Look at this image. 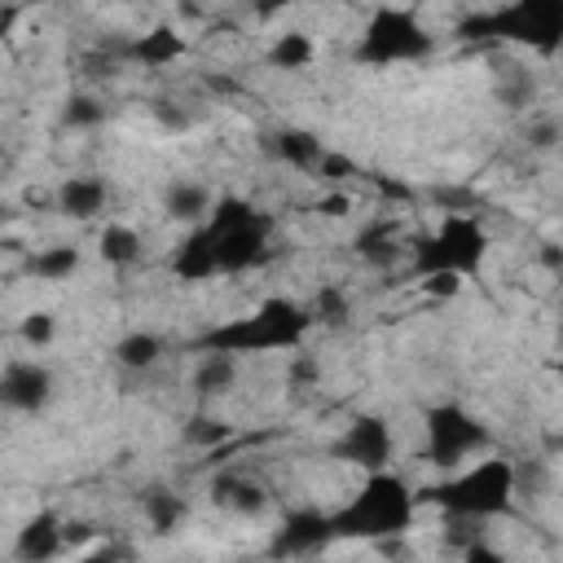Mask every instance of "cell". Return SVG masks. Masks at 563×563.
Listing matches in <instances>:
<instances>
[{"instance_id": "obj_1", "label": "cell", "mask_w": 563, "mask_h": 563, "mask_svg": "<svg viewBox=\"0 0 563 563\" xmlns=\"http://www.w3.org/2000/svg\"><path fill=\"white\" fill-rule=\"evenodd\" d=\"M413 519V493L400 475L391 471H374L365 479V488L352 497V506H343L339 515H330V532L334 537H400Z\"/></svg>"}, {"instance_id": "obj_2", "label": "cell", "mask_w": 563, "mask_h": 563, "mask_svg": "<svg viewBox=\"0 0 563 563\" xmlns=\"http://www.w3.org/2000/svg\"><path fill=\"white\" fill-rule=\"evenodd\" d=\"M312 317L295 299H264L255 317H242L211 334L216 352H268V347H295L308 334Z\"/></svg>"}, {"instance_id": "obj_3", "label": "cell", "mask_w": 563, "mask_h": 563, "mask_svg": "<svg viewBox=\"0 0 563 563\" xmlns=\"http://www.w3.org/2000/svg\"><path fill=\"white\" fill-rule=\"evenodd\" d=\"M431 497L440 506H449L457 519H484V515H501L515 497V479H510V462L506 457H484L471 471H462L457 479L431 488Z\"/></svg>"}, {"instance_id": "obj_4", "label": "cell", "mask_w": 563, "mask_h": 563, "mask_svg": "<svg viewBox=\"0 0 563 563\" xmlns=\"http://www.w3.org/2000/svg\"><path fill=\"white\" fill-rule=\"evenodd\" d=\"M484 251H488V238L479 229L475 216H449L431 238L418 242L413 260L418 268L431 277V273H453V277H471L479 264H484Z\"/></svg>"}, {"instance_id": "obj_5", "label": "cell", "mask_w": 563, "mask_h": 563, "mask_svg": "<svg viewBox=\"0 0 563 563\" xmlns=\"http://www.w3.org/2000/svg\"><path fill=\"white\" fill-rule=\"evenodd\" d=\"M488 427L471 418L462 405H435L427 409V457L435 466H457L462 457L479 453L488 444Z\"/></svg>"}, {"instance_id": "obj_6", "label": "cell", "mask_w": 563, "mask_h": 563, "mask_svg": "<svg viewBox=\"0 0 563 563\" xmlns=\"http://www.w3.org/2000/svg\"><path fill=\"white\" fill-rule=\"evenodd\" d=\"M422 53H431V35L405 9L374 13V22H369V31L356 48V57H365V62H409V57H422Z\"/></svg>"}, {"instance_id": "obj_7", "label": "cell", "mask_w": 563, "mask_h": 563, "mask_svg": "<svg viewBox=\"0 0 563 563\" xmlns=\"http://www.w3.org/2000/svg\"><path fill=\"white\" fill-rule=\"evenodd\" d=\"M211 233H216V268L220 273H242V268H255L268 260V216H260V211L246 224L211 229Z\"/></svg>"}, {"instance_id": "obj_8", "label": "cell", "mask_w": 563, "mask_h": 563, "mask_svg": "<svg viewBox=\"0 0 563 563\" xmlns=\"http://www.w3.org/2000/svg\"><path fill=\"white\" fill-rule=\"evenodd\" d=\"M334 453H339L343 462L361 466L365 475L387 471V462H391V427H387L383 418H374V413H361V418L347 422V431L339 435Z\"/></svg>"}, {"instance_id": "obj_9", "label": "cell", "mask_w": 563, "mask_h": 563, "mask_svg": "<svg viewBox=\"0 0 563 563\" xmlns=\"http://www.w3.org/2000/svg\"><path fill=\"white\" fill-rule=\"evenodd\" d=\"M53 400V369L40 361H9L0 369V409L40 413Z\"/></svg>"}, {"instance_id": "obj_10", "label": "cell", "mask_w": 563, "mask_h": 563, "mask_svg": "<svg viewBox=\"0 0 563 563\" xmlns=\"http://www.w3.org/2000/svg\"><path fill=\"white\" fill-rule=\"evenodd\" d=\"M211 501L229 515H242V519H260L268 510V488L242 471H220L211 479Z\"/></svg>"}, {"instance_id": "obj_11", "label": "cell", "mask_w": 563, "mask_h": 563, "mask_svg": "<svg viewBox=\"0 0 563 563\" xmlns=\"http://www.w3.org/2000/svg\"><path fill=\"white\" fill-rule=\"evenodd\" d=\"M57 554H62V519L53 510H35L13 537V559L18 563H53Z\"/></svg>"}, {"instance_id": "obj_12", "label": "cell", "mask_w": 563, "mask_h": 563, "mask_svg": "<svg viewBox=\"0 0 563 563\" xmlns=\"http://www.w3.org/2000/svg\"><path fill=\"white\" fill-rule=\"evenodd\" d=\"M260 150H264L268 158L286 163V167H299V172H312V167H317V158L325 154L321 136H317V132H308V128H273V132H264V136H260Z\"/></svg>"}, {"instance_id": "obj_13", "label": "cell", "mask_w": 563, "mask_h": 563, "mask_svg": "<svg viewBox=\"0 0 563 563\" xmlns=\"http://www.w3.org/2000/svg\"><path fill=\"white\" fill-rule=\"evenodd\" d=\"M106 198H110V189L101 176H66L53 194V207L70 220H92L106 211Z\"/></svg>"}, {"instance_id": "obj_14", "label": "cell", "mask_w": 563, "mask_h": 563, "mask_svg": "<svg viewBox=\"0 0 563 563\" xmlns=\"http://www.w3.org/2000/svg\"><path fill=\"white\" fill-rule=\"evenodd\" d=\"M330 537H334L330 532V515H321V510H295V515H286V523L277 532V554H308V550H317Z\"/></svg>"}, {"instance_id": "obj_15", "label": "cell", "mask_w": 563, "mask_h": 563, "mask_svg": "<svg viewBox=\"0 0 563 563\" xmlns=\"http://www.w3.org/2000/svg\"><path fill=\"white\" fill-rule=\"evenodd\" d=\"M141 515H145V523H150L158 537H172V532L189 519V501H185L176 488H167V484H150V488L141 493Z\"/></svg>"}, {"instance_id": "obj_16", "label": "cell", "mask_w": 563, "mask_h": 563, "mask_svg": "<svg viewBox=\"0 0 563 563\" xmlns=\"http://www.w3.org/2000/svg\"><path fill=\"white\" fill-rule=\"evenodd\" d=\"M211 189L202 185V180H185V176H176V180H167L163 185V211L172 216V220H185V224H198L202 216H211Z\"/></svg>"}, {"instance_id": "obj_17", "label": "cell", "mask_w": 563, "mask_h": 563, "mask_svg": "<svg viewBox=\"0 0 563 563\" xmlns=\"http://www.w3.org/2000/svg\"><path fill=\"white\" fill-rule=\"evenodd\" d=\"M172 268H176L185 282H202V277L220 273V268H216V233H211L207 224H202V229H194V233L180 242V251H176Z\"/></svg>"}, {"instance_id": "obj_18", "label": "cell", "mask_w": 563, "mask_h": 563, "mask_svg": "<svg viewBox=\"0 0 563 563\" xmlns=\"http://www.w3.org/2000/svg\"><path fill=\"white\" fill-rule=\"evenodd\" d=\"M233 383H238V356L207 347L194 365V391L198 396H224V391H233Z\"/></svg>"}, {"instance_id": "obj_19", "label": "cell", "mask_w": 563, "mask_h": 563, "mask_svg": "<svg viewBox=\"0 0 563 563\" xmlns=\"http://www.w3.org/2000/svg\"><path fill=\"white\" fill-rule=\"evenodd\" d=\"M114 361H119L123 369H132V374L154 369V365L163 361V339H158L154 330H128V334L114 343Z\"/></svg>"}, {"instance_id": "obj_20", "label": "cell", "mask_w": 563, "mask_h": 563, "mask_svg": "<svg viewBox=\"0 0 563 563\" xmlns=\"http://www.w3.org/2000/svg\"><path fill=\"white\" fill-rule=\"evenodd\" d=\"M141 233L132 229V224H106L101 229V238H97V255L110 264V268H128V264H136L141 260Z\"/></svg>"}, {"instance_id": "obj_21", "label": "cell", "mask_w": 563, "mask_h": 563, "mask_svg": "<svg viewBox=\"0 0 563 563\" xmlns=\"http://www.w3.org/2000/svg\"><path fill=\"white\" fill-rule=\"evenodd\" d=\"M79 264H84L79 246H70V242H57V246H44V251H35L26 268H31L40 282H66V277H75V273H79Z\"/></svg>"}, {"instance_id": "obj_22", "label": "cell", "mask_w": 563, "mask_h": 563, "mask_svg": "<svg viewBox=\"0 0 563 563\" xmlns=\"http://www.w3.org/2000/svg\"><path fill=\"white\" fill-rule=\"evenodd\" d=\"M185 53V40L172 31V26H154L150 35H141L136 44H132V57H141L145 66H167V62H176Z\"/></svg>"}, {"instance_id": "obj_23", "label": "cell", "mask_w": 563, "mask_h": 563, "mask_svg": "<svg viewBox=\"0 0 563 563\" xmlns=\"http://www.w3.org/2000/svg\"><path fill=\"white\" fill-rule=\"evenodd\" d=\"M312 57H317V44H312V35H303V31H282V35L268 44V62L282 66V70H303Z\"/></svg>"}, {"instance_id": "obj_24", "label": "cell", "mask_w": 563, "mask_h": 563, "mask_svg": "<svg viewBox=\"0 0 563 563\" xmlns=\"http://www.w3.org/2000/svg\"><path fill=\"white\" fill-rule=\"evenodd\" d=\"M106 123V101L101 97H92V92H70L66 101H62V128H70V132H92V128H101Z\"/></svg>"}, {"instance_id": "obj_25", "label": "cell", "mask_w": 563, "mask_h": 563, "mask_svg": "<svg viewBox=\"0 0 563 563\" xmlns=\"http://www.w3.org/2000/svg\"><path fill=\"white\" fill-rule=\"evenodd\" d=\"M308 317H312L317 325H325V330L347 325V321H352V299H347V290H343V286H317V299H312Z\"/></svg>"}, {"instance_id": "obj_26", "label": "cell", "mask_w": 563, "mask_h": 563, "mask_svg": "<svg viewBox=\"0 0 563 563\" xmlns=\"http://www.w3.org/2000/svg\"><path fill=\"white\" fill-rule=\"evenodd\" d=\"M356 251H361V260L365 264H374V268H391L405 251H400V242L391 238V229L387 224H374V229H365L361 238H356Z\"/></svg>"}, {"instance_id": "obj_27", "label": "cell", "mask_w": 563, "mask_h": 563, "mask_svg": "<svg viewBox=\"0 0 563 563\" xmlns=\"http://www.w3.org/2000/svg\"><path fill=\"white\" fill-rule=\"evenodd\" d=\"M497 101H501V106H510V110L532 106V101H537V79H532L523 66L501 70V79H497Z\"/></svg>"}, {"instance_id": "obj_28", "label": "cell", "mask_w": 563, "mask_h": 563, "mask_svg": "<svg viewBox=\"0 0 563 563\" xmlns=\"http://www.w3.org/2000/svg\"><path fill=\"white\" fill-rule=\"evenodd\" d=\"M559 141H563V123H559L554 114H532V119L523 123V145H528L532 154H554Z\"/></svg>"}, {"instance_id": "obj_29", "label": "cell", "mask_w": 563, "mask_h": 563, "mask_svg": "<svg viewBox=\"0 0 563 563\" xmlns=\"http://www.w3.org/2000/svg\"><path fill=\"white\" fill-rule=\"evenodd\" d=\"M18 339H22L26 347H48V343L57 339V321H53V312H44V308L26 312V317L18 321Z\"/></svg>"}, {"instance_id": "obj_30", "label": "cell", "mask_w": 563, "mask_h": 563, "mask_svg": "<svg viewBox=\"0 0 563 563\" xmlns=\"http://www.w3.org/2000/svg\"><path fill=\"white\" fill-rule=\"evenodd\" d=\"M510 479H515V493H528V497H541L545 493V479H550V466L545 457H528V462H510Z\"/></svg>"}, {"instance_id": "obj_31", "label": "cell", "mask_w": 563, "mask_h": 563, "mask_svg": "<svg viewBox=\"0 0 563 563\" xmlns=\"http://www.w3.org/2000/svg\"><path fill=\"white\" fill-rule=\"evenodd\" d=\"M325 185H343L347 176H361V163L352 158V154H339V150H325L321 158H317V167H312Z\"/></svg>"}, {"instance_id": "obj_32", "label": "cell", "mask_w": 563, "mask_h": 563, "mask_svg": "<svg viewBox=\"0 0 563 563\" xmlns=\"http://www.w3.org/2000/svg\"><path fill=\"white\" fill-rule=\"evenodd\" d=\"M229 435H233V427L220 422V418H194V422L185 427V440L198 444V449H216V444H224Z\"/></svg>"}, {"instance_id": "obj_33", "label": "cell", "mask_w": 563, "mask_h": 563, "mask_svg": "<svg viewBox=\"0 0 563 563\" xmlns=\"http://www.w3.org/2000/svg\"><path fill=\"white\" fill-rule=\"evenodd\" d=\"M321 374H325V369H321L317 352H295L290 365H286V383H290V387H317Z\"/></svg>"}, {"instance_id": "obj_34", "label": "cell", "mask_w": 563, "mask_h": 563, "mask_svg": "<svg viewBox=\"0 0 563 563\" xmlns=\"http://www.w3.org/2000/svg\"><path fill=\"white\" fill-rule=\"evenodd\" d=\"M154 119H158L167 132H185V128H189V114H185V110H176L172 101H154Z\"/></svg>"}, {"instance_id": "obj_35", "label": "cell", "mask_w": 563, "mask_h": 563, "mask_svg": "<svg viewBox=\"0 0 563 563\" xmlns=\"http://www.w3.org/2000/svg\"><path fill=\"white\" fill-rule=\"evenodd\" d=\"M422 290H427V295H435V299H449V295H457V290H462V277H453V273H431V277L422 282Z\"/></svg>"}, {"instance_id": "obj_36", "label": "cell", "mask_w": 563, "mask_h": 563, "mask_svg": "<svg viewBox=\"0 0 563 563\" xmlns=\"http://www.w3.org/2000/svg\"><path fill=\"white\" fill-rule=\"evenodd\" d=\"M97 537V523H88V519H62V545H84V541H92Z\"/></svg>"}, {"instance_id": "obj_37", "label": "cell", "mask_w": 563, "mask_h": 563, "mask_svg": "<svg viewBox=\"0 0 563 563\" xmlns=\"http://www.w3.org/2000/svg\"><path fill=\"white\" fill-rule=\"evenodd\" d=\"M537 264H541L545 273H554V277H559V273H563V246H559L554 238H545V242L537 246Z\"/></svg>"}, {"instance_id": "obj_38", "label": "cell", "mask_w": 563, "mask_h": 563, "mask_svg": "<svg viewBox=\"0 0 563 563\" xmlns=\"http://www.w3.org/2000/svg\"><path fill=\"white\" fill-rule=\"evenodd\" d=\"M462 563H510V559L501 550H493L488 541H471L466 554H462Z\"/></svg>"}, {"instance_id": "obj_39", "label": "cell", "mask_w": 563, "mask_h": 563, "mask_svg": "<svg viewBox=\"0 0 563 563\" xmlns=\"http://www.w3.org/2000/svg\"><path fill=\"white\" fill-rule=\"evenodd\" d=\"M317 211L330 216V220H339V216L352 211V198H347V194H325V198H317Z\"/></svg>"}, {"instance_id": "obj_40", "label": "cell", "mask_w": 563, "mask_h": 563, "mask_svg": "<svg viewBox=\"0 0 563 563\" xmlns=\"http://www.w3.org/2000/svg\"><path fill=\"white\" fill-rule=\"evenodd\" d=\"M79 563H128V550H123V545H97V550L84 554Z\"/></svg>"}, {"instance_id": "obj_41", "label": "cell", "mask_w": 563, "mask_h": 563, "mask_svg": "<svg viewBox=\"0 0 563 563\" xmlns=\"http://www.w3.org/2000/svg\"><path fill=\"white\" fill-rule=\"evenodd\" d=\"M435 198H440V202H449V207H475V198H471L466 189H440Z\"/></svg>"}]
</instances>
